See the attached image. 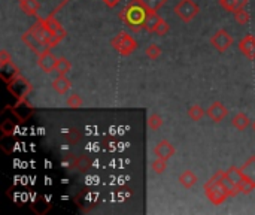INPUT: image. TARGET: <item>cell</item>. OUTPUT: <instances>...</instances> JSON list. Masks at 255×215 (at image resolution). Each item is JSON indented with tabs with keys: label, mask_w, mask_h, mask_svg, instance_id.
Listing matches in <instances>:
<instances>
[{
	"label": "cell",
	"mask_w": 255,
	"mask_h": 215,
	"mask_svg": "<svg viewBox=\"0 0 255 215\" xmlns=\"http://www.w3.org/2000/svg\"><path fill=\"white\" fill-rule=\"evenodd\" d=\"M21 40L24 42L26 46H29L36 56H39L40 52H43L48 48H54L57 46V40L53 36V33L49 32V29L46 27L43 20H37L36 23L30 26V29L23 33Z\"/></svg>",
	"instance_id": "cell-1"
},
{
	"label": "cell",
	"mask_w": 255,
	"mask_h": 215,
	"mask_svg": "<svg viewBox=\"0 0 255 215\" xmlns=\"http://www.w3.org/2000/svg\"><path fill=\"white\" fill-rule=\"evenodd\" d=\"M149 14V9L143 3V0H131V2L120 12V18L131 32H140L143 29L145 20Z\"/></svg>",
	"instance_id": "cell-2"
},
{
	"label": "cell",
	"mask_w": 255,
	"mask_h": 215,
	"mask_svg": "<svg viewBox=\"0 0 255 215\" xmlns=\"http://www.w3.org/2000/svg\"><path fill=\"white\" fill-rule=\"evenodd\" d=\"M111 45L120 54V56H123V57L130 56V54H133L137 49V42L127 32H120L115 37H112Z\"/></svg>",
	"instance_id": "cell-3"
},
{
	"label": "cell",
	"mask_w": 255,
	"mask_h": 215,
	"mask_svg": "<svg viewBox=\"0 0 255 215\" xmlns=\"http://www.w3.org/2000/svg\"><path fill=\"white\" fill-rule=\"evenodd\" d=\"M205 194L217 206L218 205H223L227 200L228 194L225 193V190L223 188V185L220 182V174L218 172L205 184Z\"/></svg>",
	"instance_id": "cell-4"
},
{
	"label": "cell",
	"mask_w": 255,
	"mask_h": 215,
	"mask_svg": "<svg viewBox=\"0 0 255 215\" xmlns=\"http://www.w3.org/2000/svg\"><path fill=\"white\" fill-rule=\"evenodd\" d=\"M173 12L181 21L188 24L200 14V8L194 0H179V2L175 5Z\"/></svg>",
	"instance_id": "cell-5"
},
{
	"label": "cell",
	"mask_w": 255,
	"mask_h": 215,
	"mask_svg": "<svg viewBox=\"0 0 255 215\" xmlns=\"http://www.w3.org/2000/svg\"><path fill=\"white\" fill-rule=\"evenodd\" d=\"M40 5V14L37 20H48L51 17H56L70 0H36Z\"/></svg>",
	"instance_id": "cell-6"
},
{
	"label": "cell",
	"mask_w": 255,
	"mask_h": 215,
	"mask_svg": "<svg viewBox=\"0 0 255 215\" xmlns=\"http://www.w3.org/2000/svg\"><path fill=\"white\" fill-rule=\"evenodd\" d=\"M234 43V37L224 29L218 30L212 37H211V45L218 51V52H224L227 51L231 45Z\"/></svg>",
	"instance_id": "cell-7"
},
{
	"label": "cell",
	"mask_w": 255,
	"mask_h": 215,
	"mask_svg": "<svg viewBox=\"0 0 255 215\" xmlns=\"http://www.w3.org/2000/svg\"><path fill=\"white\" fill-rule=\"evenodd\" d=\"M57 57L51 52V48L45 49L43 52H40L37 56V66L45 72V73H51L56 72V65H57Z\"/></svg>",
	"instance_id": "cell-8"
},
{
	"label": "cell",
	"mask_w": 255,
	"mask_h": 215,
	"mask_svg": "<svg viewBox=\"0 0 255 215\" xmlns=\"http://www.w3.org/2000/svg\"><path fill=\"white\" fill-rule=\"evenodd\" d=\"M206 115L214 121V123H221L227 115H228V109L221 103V102H214L206 111Z\"/></svg>",
	"instance_id": "cell-9"
},
{
	"label": "cell",
	"mask_w": 255,
	"mask_h": 215,
	"mask_svg": "<svg viewBox=\"0 0 255 215\" xmlns=\"http://www.w3.org/2000/svg\"><path fill=\"white\" fill-rule=\"evenodd\" d=\"M45 21V24H46V27L49 29V32L53 33V36L56 37V40H57V43H60L66 36H67V32L64 30V27L60 24V21L56 18V17H51V18H48V20H43Z\"/></svg>",
	"instance_id": "cell-10"
},
{
	"label": "cell",
	"mask_w": 255,
	"mask_h": 215,
	"mask_svg": "<svg viewBox=\"0 0 255 215\" xmlns=\"http://www.w3.org/2000/svg\"><path fill=\"white\" fill-rule=\"evenodd\" d=\"M239 49L248 60H255V36L246 35L239 42Z\"/></svg>",
	"instance_id": "cell-11"
},
{
	"label": "cell",
	"mask_w": 255,
	"mask_h": 215,
	"mask_svg": "<svg viewBox=\"0 0 255 215\" xmlns=\"http://www.w3.org/2000/svg\"><path fill=\"white\" fill-rule=\"evenodd\" d=\"M175 152H176V149L169 141H160L154 148V154L159 158H163V160H169L170 157L175 155Z\"/></svg>",
	"instance_id": "cell-12"
},
{
	"label": "cell",
	"mask_w": 255,
	"mask_h": 215,
	"mask_svg": "<svg viewBox=\"0 0 255 215\" xmlns=\"http://www.w3.org/2000/svg\"><path fill=\"white\" fill-rule=\"evenodd\" d=\"M20 3V9L29 15V17H39L40 14V5L36 2V0H18Z\"/></svg>",
	"instance_id": "cell-13"
},
{
	"label": "cell",
	"mask_w": 255,
	"mask_h": 215,
	"mask_svg": "<svg viewBox=\"0 0 255 215\" xmlns=\"http://www.w3.org/2000/svg\"><path fill=\"white\" fill-rule=\"evenodd\" d=\"M70 87H72V82H70V79H69L66 75H59V76L53 81V88H54V91H56L57 94H60V96H64V94L70 90Z\"/></svg>",
	"instance_id": "cell-14"
},
{
	"label": "cell",
	"mask_w": 255,
	"mask_h": 215,
	"mask_svg": "<svg viewBox=\"0 0 255 215\" xmlns=\"http://www.w3.org/2000/svg\"><path fill=\"white\" fill-rule=\"evenodd\" d=\"M161 21V17L159 14V11H149L146 20H145V24H143V29L148 32V33H156V29L157 26L160 24Z\"/></svg>",
	"instance_id": "cell-15"
},
{
	"label": "cell",
	"mask_w": 255,
	"mask_h": 215,
	"mask_svg": "<svg viewBox=\"0 0 255 215\" xmlns=\"http://www.w3.org/2000/svg\"><path fill=\"white\" fill-rule=\"evenodd\" d=\"M218 174H220V182H221L223 188L225 190V193L228 194V197H234V196H237V194L240 193L239 187H237V185H234V184H233V182H231V181L227 178L225 172L218 171Z\"/></svg>",
	"instance_id": "cell-16"
},
{
	"label": "cell",
	"mask_w": 255,
	"mask_h": 215,
	"mask_svg": "<svg viewBox=\"0 0 255 215\" xmlns=\"http://www.w3.org/2000/svg\"><path fill=\"white\" fill-rule=\"evenodd\" d=\"M220 5L223 6V9H225L227 12H236L239 9H245L248 5V0H220Z\"/></svg>",
	"instance_id": "cell-17"
},
{
	"label": "cell",
	"mask_w": 255,
	"mask_h": 215,
	"mask_svg": "<svg viewBox=\"0 0 255 215\" xmlns=\"http://www.w3.org/2000/svg\"><path fill=\"white\" fill-rule=\"evenodd\" d=\"M231 124H233V127H234V129H237L239 132H243V130H246V129L251 126V120H249V117H248L246 114H243V112H237V114L233 117Z\"/></svg>",
	"instance_id": "cell-18"
},
{
	"label": "cell",
	"mask_w": 255,
	"mask_h": 215,
	"mask_svg": "<svg viewBox=\"0 0 255 215\" xmlns=\"http://www.w3.org/2000/svg\"><path fill=\"white\" fill-rule=\"evenodd\" d=\"M225 175H227V178H228L234 185H237V187H240V184H242L243 179H245V175H243L242 169H240V168H236V166L228 168L227 172H225Z\"/></svg>",
	"instance_id": "cell-19"
},
{
	"label": "cell",
	"mask_w": 255,
	"mask_h": 215,
	"mask_svg": "<svg viewBox=\"0 0 255 215\" xmlns=\"http://www.w3.org/2000/svg\"><path fill=\"white\" fill-rule=\"evenodd\" d=\"M197 177H195V174L194 172H191V171H184L181 175H179V184L184 187V188H191V187H194L195 184H197Z\"/></svg>",
	"instance_id": "cell-20"
},
{
	"label": "cell",
	"mask_w": 255,
	"mask_h": 215,
	"mask_svg": "<svg viewBox=\"0 0 255 215\" xmlns=\"http://www.w3.org/2000/svg\"><path fill=\"white\" fill-rule=\"evenodd\" d=\"M242 172H243V175H245V178H248V179H252V181H255V155H252V157H249L245 163L242 165Z\"/></svg>",
	"instance_id": "cell-21"
},
{
	"label": "cell",
	"mask_w": 255,
	"mask_h": 215,
	"mask_svg": "<svg viewBox=\"0 0 255 215\" xmlns=\"http://www.w3.org/2000/svg\"><path fill=\"white\" fill-rule=\"evenodd\" d=\"M63 138L66 139V142H67L69 145H76V143L81 141L82 135H81L79 129H76V127H70V129H67V130H64V132H63Z\"/></svg>",
	"instance_id": "cell-22"
},
{
	"label": "cell",
	"mask_w": 255,
	"mask_h": 215,
	"mask_svg": "<svg viewBox=\"0 0 255 215\" xmlns=\"http://www.w3.org/2000/svg\"><path fill=\"white\" fill-rule=\"evenodd\" d=\"M91 166H93V160L88 155H78V160H76V171L78 172L85 174L91 169Z\"/></svg>",
	"instance_id": "cell-23"
},
{
	"label": "cell",
	"mask_w": 255,
	"mask_h": 215,
	"mask_svg": "<svg viewBox=\"0 0 255 215\" xmlns=\"http://www.w3.org/2000/svg\"><path fill=\"white\" fill-rule=\"evenodd\" d=\"M206 115V111L203 109L200 105H191L188 108V117L192 120V121H200L203 117Z\"/></svg>",
	"instance_id": "cell-24"
},
{
	"label": "cell",
	"mask_w": 255,
	"mask_h": 215,
	"mask_svg": "<svg viewBox=\"0 0 255 215\" xmlns=\"http://www.w3.org/2000/svg\"><path fill=\"white\" fill-rule=\"evenodd\" d=\"M70 69H72V65H70V62H69L66 57H60V59L57 60L56 72H57L59 75H66V73L70 72Z\"/></svg>",
	"instance_id": "cell-25"
},
{
	"label": "cell",
	"mask_w": 255,
	"mask_h": 215,
	"mask_svg": "<svg viewBox=\"0 0 255 215\" xmlns=\"http://www.w3.org/2000/svg\"><path fill=\"white\" fill-rule=\"evenodd\" d=\"M151 169H152V172L157 174V175L164 174V171L167 169V160H163V158H159V157H157V158L151 163Z\"/></svg>",
	"instance_id": "cell-26"
},
{
	"label": "cell",
	"mask_w": 255,
	"mask_h": 215,
	"mask_svg": "<svg viewBox=\"0 0 255 215\" xmlns=\"http://www.w3.org/2000/svg\"><path fill=\"white\" fill-rule=\"evenodd\" d=\"M145 54L149 60H159L161 57V48L156 43H151L146 49H145Z\"/></svg>",
	"instance_id": "cell-27"
},
{
	"label": "cell",
	"mask_w": 255,
	"mask_h": 215,
	"mask_svg": "<svg viewBox=\"0 0 255 215\" xmlns=\"http://www.w3.org/2000/svg\"><path fill=\"white\" fill-rule=\"evenodd\" d=\"M163 126V118L159 115V114H151L149 117H148V127L151 129V130H159L160 127Z\"/></svg>",
	"instance_id": "cell-28"
},
{
	"label": "cell",
	"mask_w": 255,
	"mask_h": 215,
	"mask_svg": "<svg viewBox=\"0 0 255 215\" xmlns=\"http://www.w3.org/2000/svg\"><path fill=\"white\" fill-rule=\"evenodd\" d=\"M249 20H251V17H249V14L246 12V9H239V11L234 12V21H236L237 24L245 26V24L249 23Z\"/></svg>",
	"instance_id": "cell-29"
},
{
	"label": "cell",
	"mask_w": 255,
	"mask_h": 215,
	"mask_svg": "<svg viewBox=\"0 0 255 215\" xmlns=\"http://www.w3.org/2000/svg\"><path fill=\"white\" fill-rule=\"evenodd\" d=\"M76 160H78V155L67 154V155H64V157H63L62 163H63V166H64V168H67L69 171H72V169H76Z\"/></svg>",
	"instance_id": "cell-30"
},
{
	"label": "cell",
	"mask_w": 255,
	"mask_h": 215,
	"mask_svg": "<svg viewBox=\"0 0 255 215\" xmlns=\"http://www.w3.org/2000/svg\"><path fill=\"white\" fill-rule=\"evenodd\" d=\"M239 190H240V193H243V194H251V193L255 190V181L245 178V179H243V182L240 184Z\"/></svg>",
	"instance_id": "cell-31"
},
{
	"label": "cell",
	"mask_w": 255,
	"mask_h": 215,
	"mask_svg": "<svg viewBox=\"0 0 255 215\" xmlns=\"http://www.w3.org/2000/svg\"><path fill=\"white\" fill-rule=\"evenodd\" d=\"M167 0H143V3L146 5V8L149 11H159L160 8L164 6V3Z\"/></svg>",
	"instance_id": "cell-32"
},
{
	"label": "cell",
	"mask_w": 255,
	"mask_h": 215,
	"mask_svg": "<svg viewBox=\"0 0 255 215\" xmlns=\"http://www.w3.org/2000/svg\"><path fill=\"white\" fill-rule=\"evenodd\" d=\"M66 105L69 108H72V109H76V108H81L82 106V99L79 94H70L66 100Z\"/></svg>",
	"instance_id": "cell-33"
},
{
	"label": "cell",
	"mask_w": 255,
	"mask_h": 215,
	"mask_svg": "<svg viewBox=\"0 0 255 215\" xmlns=\"http://www.w3.org/2000/svg\"><path fill=\"white\" fill-rule=\"evenodd\" d=\"M169 30H170L169 23H167L164 18H161L160 24H159V26H157V29H156V35H159V36H164V35H167V33H169Z\"/></svg>",
	"instance_id": "cell-34"
},
{
	"label": "cell",
	"mask_w": 255,
	"mask_h": 215,
	"mask_svg": "<svg viewBox=\"0 0 255 215\" xmlns=\"http://www.w3.org/2000/svg\"><path fill=\"white\" fill-rule=\"evenodd\" d=\"M9 65H12V59L9 56V52L6 49H2L0 51V68H5Z\"/></svg>",
	"instance_id": "cell-35"
},
{
	"label": "cell",
	"mask_w": 255,
	"mask_h": 215,
	"mask_svg": "<svg viewBox=\"0 0 255 215\" xmlns=\"http://www.w3.org/2000/svg\"><path fill=\"white\" fill-rule=\"evenodd\" d=\"M101 2H103L108 8H115L120 5V2H123V0H101Z\"/></svg>",
	"instance_id": "cell-36"
},
{
	"label": "cell",
	"mask_w": 255,
	"mask_h": 215,
	"mask_svg": "<svg viewBox=\"0 0 255 215\" xmlns=\"http://www.w3.org/2000/svg\"><path fill=\"white\" fill-rule=\"evenodd\" d=\"M252 130H254V132H255V120H254V121H252Z\"/></svg>",
	"instance_id": "cell-37"
}]
</instances>
